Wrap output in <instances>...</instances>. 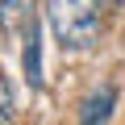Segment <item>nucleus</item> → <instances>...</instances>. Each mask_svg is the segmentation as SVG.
<instances>
[{"label": "nucleus", "instance_id": "nucleus-5", "mask_svg": "<svg viewBox=\"0 0 125 125\" xmlns=\"http://www.w3.org/2000/svg\"><path fill=\"white\" fill-rule=\"evenodd\" d=\"M13 113H17L13 83H9V75H4V71H0V125H9V121H13Z\"/></svg>", "mask_w": 125, "mask_h": 125}, {"label": "nucleus", "instance_id": "nucleus-4", "mask_svg": "<svg viewBox=\"0 0 125 125\" xmlns=\"http://www.w3.org/2000/svg\"><path fill=\"white\" fill-rule=\"evenodd\" d=\"M25 79H29V88L42 83V33H38V17L25 25Z\"/></svg>", "mask_w": 125, "mask_h": 125}, {"label": "nucleus", "instance_id": "nucleus-2", "mask_svg": "<svg viewBox=\"0 0 125 125\" xmlns=\"http://www.w3.org/2000/svg\"><path fill=\"white\" fill-rule=\"evenodd\" d=\"M113 104H117V83H100V88L79 104V125H108Z\"/></svg>", "mask_w": 125, "mask_h": 125}, {"label": "nucleus", "instance_id": "nucleus-1", "mask_svg": "<svg viewBox=\"0 0 125 125\" xmlns=\"http://www.w3.org/2000/svg\"><path fill=\"white\" fill-rule=\"evenodd\" d=\"M46 17L62 50H88L100 33V0H46Z\"/></svg>", "mask_w": 125, "mask_h": 125}, {"label": "nucleus", "instance_id": "nucleus-3", "mask_svg": "<svg viewBox=\"0 0 125 125\" xmlns=\"http://www.w3.org/2000/svg\"><path fill=\"white\" fill-rule=\"evenodd\" d=\"M33 0H0V33L4 38H17L25 33V25L33 21Z\"/></svg>", "mask_w": 125, "mask_h": 125}]
</instances>
